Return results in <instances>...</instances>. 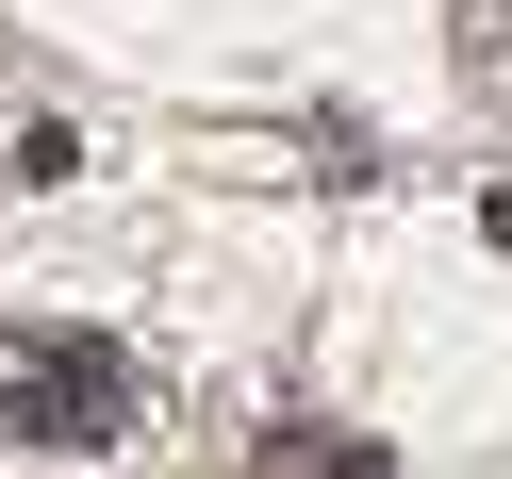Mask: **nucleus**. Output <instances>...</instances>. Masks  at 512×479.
I'll return each mask as SVG.
<instances>
[{
  "label": "nucleus",
  "instance_id": "f257e3e1",
  "mask_svg": "<svg viewBox=\"0 0 512 479\" xmlns=\"http://www.w3.org/2000/svg\"><path fill=\"white\" fill-rule=\"evenodd\" d=\"M0 430L17 446H133L149 430V364L116 331H17L0 347Z\"/></svg>",
  "mask_w": 512,
  "mask_h": 479
},
{
  "label": "nucleus",
  "instance_id": "f03ea898",
  "mask_svg": "<svg viewBox=\"0 0 512 479\" xmlns=\"http://www.w3.org/2000/svg\"><path fill=\"white\" fill-rule=\"evenodd\" d=\"M281 446H298L314 479H397V463H380V446H314V430H281Z\"/></svg>",
  "mask_w": 512,
  "mask_h": 479
}]
</instances>
